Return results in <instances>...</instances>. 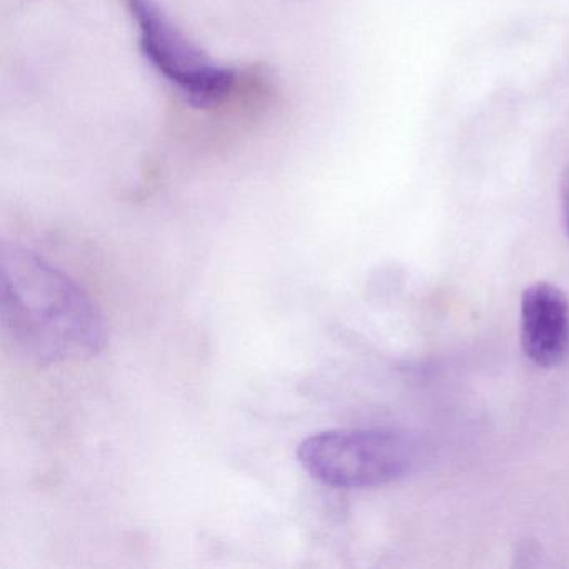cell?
<instances>
[{
  "instance_id": "cell-4",
  "label": "cell",
  "mask_w": 569,
  "mask_h": 569,
  "mask_svg": "<svg viewBox=\"0 0 569 569\" xmlns=\"http://www.w3.org/2000/svg\"><path fill=\"white\" fill-rule=\"evenodd\" d=\"M519 339L526 358L538 368L562 365L569 355V298L558 286H526L519 305Z\"/></svg>"
},
{
  "instance_id": "cell-2",
  "label": "cell",
  "mask_w": 569,
  "mask_h": 569,
  "mask_svg": "<svg viewBox=\"0 0 569 569\" xmlns=\"http://www.w3.org/2000/svg\"><path fill=\"white\" fill-rule=\"evenodd\" d=\"M298 461L331 488H376L405 478L415 451L402 436L386 429H329L299 445Z\"/></svg>"
},
{
  "instance_id": "cell-5",
  "label": "cell",
  "mask_w": 569,
  "mask_h": 569,
  "mask_svg": "<svg viewBox=\"0 0 569 569\" xmlns=\"http://www.w3.org/2000/svg\"><path fill=\"white\" fill-rule=\"evenodd\" d=\"M559 198H561L562 221H565L566 234L569 238V168L562 172Z\"/></svg>"
},
{
  "instance_id": "cell-1",
  "label": "cell",
  "mask_w": 569,
  "mask_h": 569,
  "mask_svg": "<svg viewBox=\"0 0 569 569\" xmlns=\"http://www.w3.org/2000/svg\"><path fill=\"white\" fill-rule=\"evenodd\" d=\"M0 328L16 355L36 366L94 358L109 338L91 296L42 256L18 246L0 254Z\"/></svg>"
},
{
  "instance_id": "cell-3",
  "label": "cell",
  "mask_w": 569,
  "mask_h": 569,
  "mask_svg": "<svg viewBox=\"0 0 569 569\" xmlns=\"http://www.w3.org/2000/svg\"><path fill=\"white\" fill-rule=\"evenodd\" d=\"M128 8L142 54L192 106L212 108L234 94L238 72L202 54L156 0H128Z\"/></svg>"
}]
</instances>
